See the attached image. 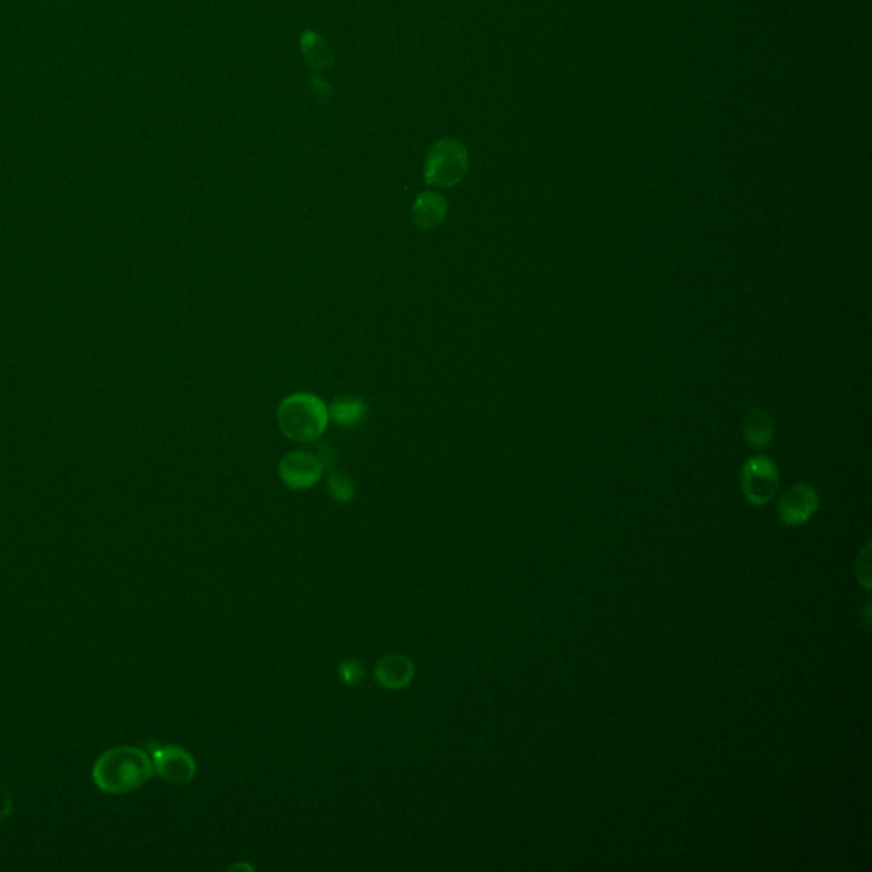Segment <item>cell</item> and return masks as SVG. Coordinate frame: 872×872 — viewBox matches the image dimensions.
Masks as SVG:
<instances>
[{"label": "cell", "instance_id": "ba28073f", "mask_svg": "<svg viewBox=\"0 0 872 872\" xmlns=\"http://www.w3.org/2000/svg\"><path fill=\"white\" fill-rule=\"evenodd\" d=\"M375 678L379 685H382L387 690H399L408 687L409 683L413 682L414 670L413 661L402 656V654L391 653L384 654L377 665H375Z\"/></svg>", "mask_w": 872, "mask_h": 872}, {"label": "cell", "instance_id": "5b68a950", "mask_svg": "<svg viewBox=\"0 0 872 872\" xmlns=\"http://www.w3.org/2000/svg\"><path fill=\"white\" fill-rule=\"evenodd\" d=\"M820 508V498L813 486L798 482L777 503V517L786 527H799L809 522Z\"/></svg>", "mask_w": 872, "mask_h": 872}, {"label": "cell", "instance_id": "8992f818", "mask_svg": "<svg viewBox=\"0 0 872 872\" xmlns=\"http://www.w3.org/2000/svg\"><path fill=\"white\" fill-rule=\"evenodd\" d=\"M152 765L162 779L176 786L193 781L196 774L195 758L184 748L176 745L154 746L150 750Z\"/></svg>", "mask_w": 872, "mask_h": 872}, {"label": "cell", "instance_id": "9c48e42d", "mask_svg": "<svg viewBox=\"0 0 872 872\" xmlns=\"http://www.w3.org/2000/svg\"><path fill=\"white\" fill-rule=\"evenodd\" d=\"M414 224L421 229H436L447 217V201L438 193H421L413 208Z\"/></svg>", "mask_w": 872, "mask_h": 872}, {"label": "cell", "instance_id": "5bb4252c", "mask_svg": "<svg viewBox=\"0 0 872 872\" xmlns=\"http://www.w3.org/2000/svg\"><path fill=\"white\" fill-rule=\"evenodd\" d=\"M864 554H866V556L862 557V554L859 556V563H857V578H859V581L864 585V588L869 590V588H871V586H869L871 585V563H869V556H867V554H869V545L864 549Z\"/></svg>", "mask_w": 872, "mask_h": 872}, {"label": "cell", "instance_id": "8fae6325", "mask_svg": "<svg viewBox=\"0 0 872 872\" xmlns=\"http://www.w3.org/2000/svg\"><path fill=\"white\" fill-rule=\"evenodd\" d=\"M329 416L343 426L358 425L362 421L363 416L367 413V408L363 404L362 399L353 396H343L333 402V406L327 409Z\"/></svg>", "mask_w": 872, "mask_h": 872}, {"label": "cell", "instance_id": "52a82bcc", "mask_svg": "<svg viewBox=\"0 0 872 872\" xmlns=\"http://www.w3.org/2000/svg\"><path fill=\"white\" fill-rule=\"evenodd\" d=\"M322 476V465L316 457L295 452L288 454L280 462V477L292 489H309L316 484Z\"/></svg>", "mask_w": 872, "mask_h": 872}, {"label": "cell", "instance_id": "7c38bea8", "mask_svg": "<svg viewBox=\"0 0 872 872\" xmlns=\"http://www.w3.org/2000/svg\"><path fill=\"white\" fill-rule=\"evenodd\" d=\"M327 488H329L331 498L339 501V503H348L355 496V484H353L350 477L343 476V474L331 476Z\"/></svg>", "mask_w": 872, "mask_h": 872}, {"label": "cell", "instance_id": "30bf717a", "mask_svg": "<svg viewBox=\"0 0 872 872\" xmlns=\"http://www.w3.org/2000/svg\"><path fill=\"white\" fill-rule=\"evenodd\" d=\"M743 435H745L746 443L750 447H769L772 438H774V419L770 416L769 411L763 408H753L750 413L746 414Z\"/></svg>", "mask_w": 872, "mask_h": 872}, {"label": "cell", "instance_id": "6da1fadb", "mask_svg": "<svg viewBox=\"0 0 872 872\" xmlns=\"http://www.w3.org/2000/svg\"><path fill=\"white\" fill-rule=\"evenodd\" d=\"M154 765L138 748H115L104 753L94 765V782L109 794L132 792L149 781Z\"/></svg>", "mask_w": 872, "mask_h": 872}, {"label": "cell", "instance_id": "4fadbf2b", "mask_svg": "<svg viewBox=\"0 0 872 872\" xmlns=\"http://www.w3.org/2000/svg\"><path fill=\"white\" fill-rule=\"evenodd\" d=\"M338 675L341 682L353 687V685H360L363 682L365 670H363L362 663H358L355 660H346L339 665Z\"/></svg>", "mask_w": 872, "mask_h": 872}, {"label": "cell", "instance_id": "277c9868", "mask_svg": "<svg viewBox=\"0 0 872 872\" xmlns=\"http://www.w3.org/2000/svg\"><path fill=\"white\" fill-rule=\"evenodd\" d=\"M779 488V469L765 457L755 455L741 469V489L752 505L763 506L772 501Z\"/></svg>", "mask_w": 872, "mask_h": 872}, {"label": "cell", "instance_id": "3957f363", "mask_svg": "<svg viewBox=\"0 0 872 872\" xmlns=\"http://www.w3.org/2000/svg\"><path fill=\"white\" fill-rule=\"evenodd\" d=\"M469 159L464 147L455 140H442L430 150L426 159V183L433 186H454L467 173Z\"/></svg>", "mask_w": 872, "mask_h": 872}, {"label": "cell", "instance_id": "7a4b0ae2", "mask_svg": "<svg viewBox=\"0 0 872 872\" xmlns=\"http://www.w3.org/2000/svg\"><path fill=\"white\" fill-rule=\"evenodd\" d=\"M329 413L324 402L312 394H293L280 404L278 425L295 442H312L326 430Z\"/></svg>", "mask_w": 872, "mask_h": 872}]
</instances>
